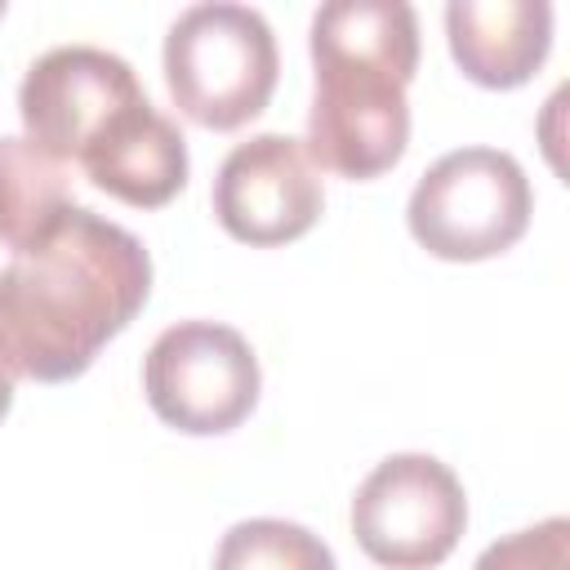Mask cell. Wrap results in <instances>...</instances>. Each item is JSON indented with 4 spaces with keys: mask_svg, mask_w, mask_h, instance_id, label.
Segmentation results:
<instances>
[{
    "mask_svg": "<svg viewBox=\"0 0 570 570\" xmlns=\"http://www.w3.org/2000/svg\"><path fill=\"white\" fill-rule=\"evenodd\" d=\"M142 98L147 94L120 53L98 45H58L27 67L18 85V116L31 142L71 165Z\"/></svg>",
    "mask_w": 570,
    "mask_h": 570,
    "instance_id": "cell-7",
    "label": "cell"
},
{
    "mask_svg": "<svg viewBox=\"0 0 570 570\" xmlns=\"http://www.w3.org/2000/svg\"><path fill=\"white\" fill-rule=\"evenodd\" d=\"M151 294L142 240L76 205L49 240L0 267V356L36 383L80 379Z\"/></svg>",
    "mask_w": 570,
    "mask_h": 570,
    "instance_id": "cell-1",
    "label": "cell"
},
{
    "mask_svg": "<svg viewBox=\"0 0 570 570\" xmlns=\"http://www.w3.org/2000/svg\"><path fill=\"white\" fill-rule=\"evenodd\" d=\"M534 214V191L517 156L499 147L445 151L410 191L414 240L445 263H481L512 249Z\"/></svg>",
    "mask_w": 570,
    "mask_h": 570,
    "instance_id": "cell-4",
    "label": "cell"
},
{
    "mask_svg": "<svg viewBox=\"0 0 570 570\" xmlns=\"http://www.w3.org/2000/svg\"><path fill=\"white\" fill-rule=\"evenodd\" d=\"M214 570H338V561L330 543L307 525L281 517H254V521H236L223 534L214 552Z\"/></svg>",
    "mask_w": 570,
    "mask_h": 570,
    "instance_id": "cell-12",
    "label": "cell"
},
{
    "mask_svg": "<svg viewBox=\"0 0 570 570\" xmlns=\"http://www.w3.org/2000/svg\"><path fill=\"white\" fill-rule=\"evenodd\" d=\"M281 53L267 18L249 4H191L165 36V85L200 129H240L276 89Z\"/></svg>",
    "mask_w": 570,
    "mask_h": 570,
    "instance_id": "cell-3",
    "label": "cell"
},
{
    "mask_svg": "<svg viewBox=\"0 0 570 570\" xmlns=\"http://www.w3.org/2000/svg\"><path fill=\"white\" fill-rule=\"evenodd\" d=\"M0 13H4V0H0Z\"/></svg>",
    "mask_w": 570,
    "mask_h": 570,
    "instance_id": "cell-15",
    "label": "cell"
},
{
    "mask_svg": "<svg viewBox=\"0 0 570 570\" xmlns=\"http://www.w3.org/2000/svg\"><path fill=\"white\" fill-rule=\"evenodd\" d=\"M263 374L249 338L223 321H178L142 356V392L160 423L218 436L249 419Z\"/></svg>",
    "mask_w": 570,
    "mask_h": 570,
    "instance_id": "cell-5",
    "label": "cell"
},
{
    "mask_svg": "<svg viewBox=\"0 0 570 570\" xmlns=\"http://www.w3.org/2000/svg\"><path fill=\"white\" fill-rule=\"evenodd\" d=\"M316 94L307 156L338 178L387 174L410 142L405 89L419 71V18L401 0H330L312 13Z\"/></svg>",
    "mask_w": 570,
    "mask_h": 570,
    "instance_id": "cell-2",
    "label": "cell"
},
{
    "mask_svg": "<svg viewBox=\"0 0 570 570\" xmlns=\"http://www.w3.org/2000/svg\"><path fill=\"white\" fill-rule=\"evenodd\" d=\"M325 209L321 169L312 165L303 138L254 134L236 142L214 178V218L240 245H289Z\"/></svg>",
    "mask_w": 570,
    "mask_h": 570,
    "instance_id": "cell-8",
    "label": "cell"
},
{
    "mask_svg": "<svg viewBox=\"0 0 570 570\" xmlns=\"http://www.w3.org/2000/svg\"><path fill=\"white\" fill-rule=\"evenodd\" d=\"M13 379H18V374H13V370L4 365V356H0V419H4L9 405H13Z\"/></svg>",
    "mask_w": 570,
    "mask_h": 570,
    "instance_id": "cell-14",
    "label": "cell"
},
{
    "mask_svg": "<svg viewBox=\"0 0 570 570\" xmlns=\"http://www.w3.org/2000/svg\"><path fill=\"white\" fill-rule=\"evenodd\" d=\"M80 165L98 191L134 209H160L187 183V138L165 111L151 107V98H142L102 129Z\"/></svg>",
    "mask_w": 570,
    "mask_h": 570,
    "instance_id": "cell-9",
    "label": "cell"
},
{
    "mask_svg": "<svg viewBox=\"0 0 570 570\" xmlns=\"http://www.w3.org/2000/svg\"><path fill=\"white\" fill-rule=\"evenodd\" d=\"M468 530V494L432 454H387L352 499V539L387 570L441 566Z\"/></svg>",
    "mask_w": 570,
    "mask_h": 570,
    "instance_id": "cell-6",
    "label": "cell"
},
{
    "mask_svg": "<svg viewBox=\"0 0 570 570\" xmlns=\"http://www.w3.org/2000/svg\"><path fill=\"white\" fill-rule=\"evenodd\" d=\"M472 570H570V521L548 517L530 530L494 539Z\"/></svg>",
    "mask_w": 570,
    "mask_h": 570,
    "instance_id": "cell-13",
    "label": "cell"
},
{
    "mask_svg": "<svg viewBox=\"0 0 570 570\" xmlns=\"http://www.w3.org/2000/svg\"><path fill=\"white\" fill-rule=\"evenodd\" d=\"M445 40L468 80L485 89L525 85L552 49V4L543 0H454Z\"/></svg>",
    "mask_w": 570,
    "mask_h": 570,
    "instance_id": "cell-10",
    "label": "cell"
},
{
    "mask_svg": "<svg viewBox=\"0 0 570 570\" xmlns=\"http://www.w3.org/2000/svg\"><path fill=\"white\" fill-rule=\"evenodd\" d=\"M71 209L67 165L27 134H0V245L27 254L49 240Z\"/></svg>",
    "mask_w": 570,
    "mask_h": 570,
    "instance_id": "cell-11",
    "label": "cell"
}]
</instances>
